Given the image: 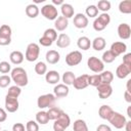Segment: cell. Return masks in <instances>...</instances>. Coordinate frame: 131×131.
Listing matches in <instances>:
<instances>
[{"instance_id": "obj_1", "label": "cell", "mask_w": 131, "mask_h": 131, "mask_svg": "<svg viewBox=\"0 0 131 131\" xmlns=\"http://www.w3.org/2000/svg\"><path fill=\"white\" fill-rule=\"evenodd\" d=\"M10 78H11V81L14 82L15 85L18 87H25L29 83L28 74H27L26 70L20 68V67H16V68L11 70Z\"/></svg>"}, {"instance_id": "obj_2", "label": "cell", "mask_w": 131, "mask_h": 131, "mask_svg": "<svg viewBox=\"0 0 131 131\" xmlns=\"http://www.w3.org/2000/svg\"><path fill=\"white\" fill-rule=\"evenodd\" d=\"M71 124V118L70 116L62 112L59 117L54 120V123H53V130L54 131H64Z\"/></svg>"}, {"instance_id": "obj_3", "label": "cell", "mask_w": 131, "mask_h": 131, "mask_svg": "<svg viewBox=\"0 0 131 131\" xmlns=\"http://www.w3.org/2000/svg\"><path fill=\"white\" fill-rule=\"evenodd\" d=\"M55 101H56V98L53 94L51 93H47V94H43V95H40L37 99V106L40 108V110H43V108H50L52 106H54L55 104Z\"/></svg>"}, {"instance_id": "obj_4", "label": "cell", "mask_w": 131, "mask_h": 131, "mask_svg": "<svg viewBox=\"0 0 131 131\" xmlns=\"http://www.w3.org/2000/svg\"><path fill=\"white\" fill-rule=\"evenodd\" d=\"M39 54H40V47H39V45L37 43H30L27 46L26 53H25V58L28 61L33 62V61L38 59Z\"/></svg>"}, {"instance_id": "obj_5", "label": "cell", "mask_w": 131, "mask_h": 131, "mask_svg": "<svg viewBox=\"0 0 131 131\" xmlns=\"http://www.w3.org/2000/svg\"><path fill=\"white\" fill-rule=\"evenodd\" d=\"M87 67L90 71L96 74H99L104 70V63L101 61V59L96 56H90L87 59Z\"/></svg>"}, {"instance_id": "obj_6", "label": "cell", "mask_w": 131, "mask_h": 131, "mask_svg": "<svg viewBox=\"0 0 131 131\" xmlns=\"http://www.w3.org/2000/svg\"><path fill=\"white\" fill-rule=\"evenodd\" d=\"M108 122L116 129H123L127 123V120L124 115H122L118 112H114L113 115L111 116V118L108 119Z\"/></svg>"}, {"instance_id": "obj_7", "label": "cell", "mask_w": 131, "mask_h": 131, "mask_svg": "<svg viewBox=\"0 0 131 131\" xmlns=\"http://www.w3.org/2000/svg\"><path fill=\"white\" fill-rule=\"evenodd\" d=\"M41 14L49 20H55L58 16L57 8L52 4H45L43 7H41Z\"/></svg>"}, {"instance_id": "obj_8", "label": "cell", "mask_w": 131, "mask_h": 131, "mask_svg": "<svg viewBox=\"0 0 131 131\" xmlns=\"http://www.w3.org/2000/svg\"><path fill=\"white\" fill-rule=\"evenodd\" d=\"M83 59V55L79 50H74L69 52L66 55V63L69 67H75L78 66Z\"/></svg>"}, {"instance_id": "obj_9", "label": "cell", "mask_w": 131, "mask_h": 131, "mask_svg": "<svg viewBox=\"0 0 131 131\" xmlns=\"http://www.w3.org/2000/svg\"><path fill=\"white\" fill-rule=\"evenodd\" d=\"M5 110L8 113H15L18 107H19V103L16 97H12L9 95L5 96Z\"/></svg>"}, {"instance_id": "obj_10", "label": "cell", "mask_w": 131, "mask_h": 131, "mask_svg": "<svg viewBox=\"0 0 131 131\" xmlns=\"http://www.w3.org/2000/svg\"><path fill=\"white\" fill-rule=\"evenodd\" d=\"M73 24L77 29H85L88 26L89 20L84 13H77L76 15H74Z\"/></svg>"}, {"instance_id": "obj_11", "label": "cell", "mask_w": 131, "mask_h": 131, "mask_svg": "<svg viewBox=\"0 0 131 131\" xmlns=\"http://www.w3.org/2000/svg\"><path fill=\"white\" fill-rule=\"evenodd\" d=\"M110 51L116 56L118 57L119 55L125 53L127 51V45L124 43V42H121V41H117V42H114L112 45H111V49Z\"/></svg>"}, {"instance_id": "obj_12", "label": "cell", "mask_w": 131, "mask_h": 131, "mask_svg": "<svg viewBox=\"0 0 131 131\" xmlns=\"http://www.w3.org/2000/svg\"><path fill=\"white\" fill-rule=\"evenodd\" d=\"M117 32H118V36L120 37V39L122 40H127L130 38L131 36V28L128 24L126 23H122L118 26V29H117Z\"/></svg>"}, {"instance_id": "obj_13", "label": "cell", "mask_w": 131, "mask_h": 131, "mask_svg": "<svg viewBox=\"0 0 131 131\" xmlns=\"http://www.w3.org/2000/svg\"><path fill=\"white\" fill-rule=\"evenodd\" d=\"M69 92H70L69 86L64 84H56L55 87L53 88V95L55 96V98L67 97L69 95Z\"/></svg>"}, {"instance_id": "obj_14", "label": "cell", "mask_w": 131, "mask_h": 131, "mask_svg": "<svg viewBox=\"0 0 131 131\" xmlns=\"http://www.w3.org/2000/svg\"><path fill=\"white\" fill-rule=\"evenodd\" d=\"M96 88L98 91V96L101 99L108 98L113 93V87L111 86V84H99Z\"/></svg>"}, {"instance_id": "obj_15", "label": "cell", "mask_w": 131, "mask_h": 131, "mask_svg": "<svg viewBox=\"0 0 131 131\" xmlns=\"http://www.w3.org/2000/svg\"><path fill=\"white\" fill-rule=\"evenodd\" d=\"M88 76L89 75H81L79 77H76L74 83H73V86L75 89L77 90H82V89H85L87 86H88Z\"/></svg>"}, {"instance_id": "obj_16", "label": "cell", "mask_w": 131, "mask_h": 131, "mask_svg": "<svg viewBox=\"0 0 131 131\" xmlns=\"http://www.w3.org/2000/svg\"><path fill=\"white\" fill-rule=\"evenodd\" d=\"M45 80L48 84H52V85H56L58 84L59 80H60V76L59 73L57 71H48L45 74Z\"/></svg>"}, {"instance_id": "obj_17", "label": "cell", "mask_w": 131, "mask_h": 131, "mask_svg": "<svg viewBox=\"0 0 131 131\" xmlns=\"http://www.w3.org/2000/svg\"><path fill=\"white\" fill-rule=\"evenodd\" d=\"M45 59L49 64H55L60 59V54L56 50H48L45 55Z\"/></svg>"}, {"instance_id": "obj_18", "label": "cell", "mask_w": 131, "mask_h": 131, "mask_svg": "<svg viewBox=\"0 0 131 131\" xmlns=\"http://www.w3.org/2000/svg\"><path fill=\"white\" fill-rule=\"evenodd\" d=\"M69 27V19L63 17L62 15L61 16H57V18L54 20V28H55V31H59V32H62L64 31L67 28Z\"/></svg>"}, {"instance_id": "obj_19", "label": "cell", "mask_w": 131, "mask_h": 131, "mask_svg": "<svg viewBox=\"0 0 131 131\" xmlns=\"http://www.w3.org/2000/svg\"><path fill=\"white\" fill-rule=\"evenodd\" d=\"M71 44V38L69 37V35L61 33L59 34V36L56 39V46L58 48H67L69 47Z\"/></svg>"}, {"instance_id": "obj_20", "label": "cell", "mask_w": 131, "mask_h": 131, "mask_svg": "<svg viewBox=\"0 0 131 131\" xmlns=\"http://www.w3.org/2000/svg\"><path fill=\"white\" fill-rule=\"evenodd\" d=\"M130 73H131V67H128L124 63H121L116 70V76L119 79H125L126 77L129 76Z\"/></svg>"}, {"instance_id": "obj_21", "label": "cell", "mask_w": 131, "mask_h": 131, "mask_svg": "<svg viewBox=\"0 0 131 131\" xmlns=\"http://www.w3.org/2000/svg\"><path fill=\"white\" fill-rule=\"evenodd\" d=\"M113 113H114L113 108H112L110 105H107V104L101 105V106L99 107V110H98V116H99L102 120H107V121H108V119L111 118V116L113 115Z\"/></svg>"}, {"instance_id": "obj_22", "label": "cell", "mask_w": 131, "mask_h": 131, "mask_svg": "<svg viewBox=\"0 0 131 131\" xmlns=\"http://www.w3.org/2000/svg\"><path fill=\"white\" fill-rule=\"evenodd\" d=\"M60 11H61L62 16L68 18V19L71 18V17H74V13H75L74 7L69 3H63L60 6Z\"/></svg>"}, {"instance_id": "obj_23", "label": "cell", "mask_w": 131, "mask_h": 131, "mask_svg": "<svg viewBox=\"0 0 131 131\" xmlns=\"http://www.w3.org/2000/svg\"><path fill=\"white\" fill-rule=\"evenodd\" d=\"M105 44H106V42L103 37H96L91 42V46L95 51H101L102 49H104Z\"/></svg>"}, {"instance_id": "obj_24", "label": "cell", "mask_w": 131, "mask_h": 131, "mask_svg": "<svg viewBox=\"0 0 131 131\" xmlns=\"http://www.w3.org/2000/svg\"><path fill=\"white\" fill-rule=\"evenodd\" d=\"M25 11H26L27 16H29L30 18H35V17H37L38 14H39V12H40L39 7H38L36 4H33V3L27 5Z\"/></svg>"}, {"instance_id": "obj_25", "label": "cell", "mask_w": 131, "mask_h": 131, "mask_svg": "<svg viewBox=\"0 0 131 131\" xmlns=\"http://www.w3.org/2000/svg\"><path fill=\"white\" fill-rule=\"evenodd\" d=\"M24 58H25L24 54L18 50L12 51L9 55V59H10L11 63H13V64H20L24 61Z\"/></svg>"}, {"instance_id": "obj_26", "label": "cell", "mask_w": 131, "mask_h": 131, "mask_svg": "<svg viewBox=\"0 0 131 131\" xmlns=\"http://www.w3.org/2000/svg\"><path fill=\"white\" fill-rule=\"evenodd\" d=\"M77 46L79 49H82V50H88L91 46V41L88 37L86 36H82L78 39L77 41Z\"/></svg>"}, {"instance_id": "obj_27", "label": "cell", "mask_w": 131, "mask_h": 131, "mask_svg": "<svg viewBox=\"0 0 131 131\" xmlns=\"http://www.w3.org/2000/svg\"><path fill=\"white\" fill-rule=\"evenodd\" d=\"M75 79H76V76H75V74H74L73 72H71V71L64 72V73L62 74V77H61V80H62V82H63L62 84L67 85V86L73 85Z\"/></svg>"}, {"instance_id": "obj_28", "label": "cell", "mask_w": 131, "mask_h": 131, "mask_svg": "<svg viewBox=\"0 0 131 131\" xmlns=\"http://www.w3.org/2000/svg\"><path fill=\"white\" fill-rule=\"evenodd\" d=\"M101 84H111L114 80V74L111 71H103L99 74Z\"/></svg>"}, {"instance_id": "obj_29", "label": "cell", "mask_w": 131, "mask_h": 131, "mask_svg": "<svg viewBox=\"0 0 131 131\" xmlns=\"http://www.w3.org/2000/svg\"><path fill=\"white\" fill-rule=\"evenodd\" d=\"M119 11L124 14L131 13V0H124L119 3Z\"/></svg>"}, {"instance_id": "obj_30", "label": "cell", "mask_w": 131, "mask_h": 131, "mask_svg": "<svg viewBox=\"0 0 131 131\" xmlns=\"http://www.w3.org/2000/svg\"><path fill=\"white\" fill-rule=\"evenodd\" d=\"M73 131H89V130H88V126L86 122L82 119H78L74 122Z\"/></svg>"}, {"instance_id": "obj_31", "label": "cell", "mask_w": 131, "mask_h": 131, "mask_svg": "<svg viewBox=\"0 0 131 131\" xmlns=\"http://www.w3.org/2000/svg\"><path fill=\"white\" fill-rule=\"evenodd\" d=\"M36 122L41 125H46L49 122V118L47 116V112L45 111H40L36 114Z\"/></svg>"}, {"instance_id": "obj_32", "label": "cell", "mask_w": 131, "mask_h": 131, "mask_svg": "<svg viewBox=\"0 0 131 131\" xmlns=\"http://www.w3.org/2000/svg\"><path fill=\"white\" fill-rule=\"evenodd\" d=\"M63 111L62 110H60L59 107H57V106H52V107H50L48 111H47V116H48V118H49V120H56L58 117H59V115L62 113Z\"/></svg>"}, {"instance_id": "obj_33", "label": "cell", "mask_w": 131, "mask_h": 131, "mask_svg": "<svg viewBox=\"0 0 131 131\" xmlns=\"http://www.w3.org/2000/svg\"><path fill=\"white\" fill-rule=\"evenodd\" d=\"M34 70H35V72H36L37 75L42 76V75H45V74L47 73V66H46V63L43 62V61H38V62L35 64Z\"/></svg>"}, {"instance_id": "obj_34", "label": "cell", "mask_w": 131, "mask_h": 131, "mask_svg": "<svg viewBox=\"0 0 131 131\" xmlns=\"http://www.w3.org/2000/svg\"><path fill=\"white\" fill-rule=\"evenodd\" d=\"M117 57L110 51V50H106L102 53V56H101V61L103 63H112L113 61H115Z\"/></svg>"}, {"instance_id": "obj_35", "label": "cell", "mask_w": 131, "mask_h": 131, "mask_svg": "<svg viewBox=\"0 0 131 131\" xmlns=\"http://www.w3.org/2000/svg\"><path fill=\"white\" fill-rule=\"evenodd\" d=\"M96 7H97L98 10L102 11V13L107 12L111 9V2L107 1V0H100V1H98Z\"/></svg>"}, {"instance_id": "obj_36", "label": "cell", "mask_w": 131, "mask_h": 131, "mask_svg": "<svg viewBox=\"0 0 131 131\" xmlns=\"http://www.w3.org/2000/svg\"><path fill=\"white\" fill-rule=\"evenodd\" d=\"M43 36L48 38L49 40H51L52 42L56 41L57 39V32L55 31V29H52V28H49V29H46L43 33Z\"/></svg>"}, {"instance_id": "obj_37", "label": "cell", "mask_w": 131, "mask_h": 131, "mask_svg": "<svg viewBox=\"0 0 131 131\" xmlns=\"http://www.w3.org/2000/svg\"><path fill=\"white\" fill-rule=\"evenodd\" d=\"M21 93V89L20 87L16 86V85H13V86H10L8 88V91H7V94L6 95H9V96H12V97H18Z\"/></svg>"}, {"instance_id": "obj_38", "label": "cell", "mask_w": 131, "mask_h": 131, "mask_svg": "<svg viewBox=\"0 0 131 131\" xmlns=\"http://www.w3.org/2000/svg\"><path fill=\"white\" fill-rule=\"evenodd\" d=\"M99 84H101L99 74H95V75L88 76V85H91V86H93V87H97Z\"/></svg>"}, {"instance_id": "obj_39", "label": "cell", "mask_w": 131, "mask_h": 131, "mask_svg": "<svg viewBox=\"0 0 131 131\" xmlns=\"http://www.w3.org/2000/svg\"><path fill=\"white\" fill-rule=\"evenodd\" d=\"M85 12H86V15L89 17H96L98 15V9H97L96 5H93V4L87 6Z\"/></svg>"}, {"instance_id": "obj_40", "label": "cell", "mask_w": 131, "mask_h": 131, "mask_svg": "<svg viewBox=\"0 0 131 131\" xmlns=\"http://www.w3.org/2000/svg\"><path fill=\"white\" fill-rule=\"evenodd\" d=\"M11 34H12V30H11V28L8 25H2V26H0V36L11 38Z\"/></svg>"}, {"instance_id": "obj_41", "label": "cell", "mask_w": 131, "mask_h": 131, "mask_svg": "<svg viewBox=\"0 0 131 131\" xmlns=\"http://www.w3.org/2000/svg\"><path fill=\"white\" fill-rule=\"evenodd\" d=\"M98 20L104 26V27H107L111 23V15L107 13V12H104V13H100L98 16H97Z\"/></svg>"}, {"instance_id": "obj_42", "label": "cell", "mask_w": 131, "mask_h": 131, "mask_svg": "<svg viewBox=\"0 0 131 131\" xmlns=\"http://www.w3.org/2000/svg\"><path fill=\"white\" fill-rule=\"evenodd\" d=\"M26 131H39V124L33 120L28 121L26 124Z\"/></svg>"}, {"instance_id": "obj_43", "label": "cell", "mask_w": 131, "mask_h": 131, "mask_svg": "<svg viewBox=\"0 0 131 131\" xmlns=\"http://www.w3.org/2000/svg\"><path fill=\"white\" fill-rule=\"evenodd\" d=\"M11 83V78L7 75L0 76V88H6Z\"/></svg>"}, {"instance_id": "obj_44", "label": "cell", "mask_w": 131, "mask_h": 131, "mask_svg": "<svg viewBox=\"0 0 131 131\" xmlns=\"http://www.w3.org/2000/svg\"><path fill=\"white\" fill-rule=\"evenodd\" d=\"M11 72V66L8 61H1L0 62V73L2 74H8Z\"/></svg>"}, {"instance_id": "obj_45", "label": "cell", "mask_w": 131, "mask_h": 131, "mask_svg": "<svg viewBox=\"0 0 131 131\" xmlns=\"http://www.w3.org/2000/svg\"><path fill=\"white\" fill-rule=\"evenodd\" d=\"M92 26H93V29H94L95 31H97V32L103 31V30L106 28V27H104V26H103V25L98 20V18H97V17L94 19V21H93V25H92Z\"/></svg>"}, {"instance_id": "obj_46", "label": "cell", "mask_w": 131, "mask_h": 131, "mask_svg": "<svg viewBox=\"0 0 131 131\" xmlns=\"http://www.w3.org/2000/svg\"><path fill=\"white\" fill-rule=\"evenodd\" d=\"M39 43L42 45V46H44V47H49V46H51L52 45V41L51 40H49L48 38H46V37H44V36H42L40 39H39Z\"/></svg>"}, {"instance_id": "obj_47", "label": "cell", "mask_w": 131, "mask_h": 131, "mask_svg": "<svg viewBox=\"0 0 131 131\" xmlns=\"http://www.w3.org/2000/svg\"><path fill=\"white\" fill-rule=\"evenodd\" d=\"M26 127L23 123H15L12 126V131H25Z\"/></svg>"}, {"instance_id": "obj_48", "label": "cell", "mask_w": 131, "mask_h": 131, "mask_svg": "<svg viewBox=\"0 0 131 131\" xmlns=\"http://www.w3.org/2000/svg\"><path fill=\"white\" fill-rule=\"evenodd\" d=\"M122 63H124L128 67H131V53H126L123 56V62Z\"/></svg>"}, {"instance_id": "obj_49", "label": "cell", "mask_w": 131, "mask_h": 131, "mask_svg": "<svg viewBox=\"0 0 131 131\" xmlns=\"http://www.w3.org/2000/svg\"><path fill=\"white\" fill-rule=\"evenodd\" d=\"M10 43H11V38L0 36V46H6V45H9Z\"/></svg>"}, {"instance_id": "obj_50", "label": "cell", "mask_w": 131, "mask_h": 131, "mask_svg": "<svg viewBox=\"0 0 131 131\" xmlns=\"http://www.w3.org/2000/svg\"><path fill=\"white\" fill-rule=\"evenodd\" d=\"M96 131H112L111 127L108 125H105V124H100L97 126L96 128Z\"/></svg>"}, {"instance_id": "obj_51", "label": "cell", "mask_w": 131, "mask_h": 131, "mask_svg": "<svg viewBox=\"0 0 131 131\" xmlns=\"http://www.w3.org/2000/svg\"><path fill=\"white\" fill-rule=\"evenodd\" d=\"M6 119H7V113H6V111L4 108L0 107V123L6 121Z\"/></svg>"}, {"instance_id": "obj_52", "label": "cell", "mask_w": 131, "mask_h": 131, "mask_svg": "<svg viewBox=\"0 0 131 131\" xmlns=\"http://www.w3.org/2000/svg\"><path fill=\"white\" fill-rule=\"evenodd\" d=\"M124 98H125V100L127 101V102H131V92H129V91H125L124 92Z\"/></svg>"}, {"instance_id": "obj_53", "label": "cell", "mask_w": 131, "mask_h": 131, "mask_svg": "<svg viewBox=\"0 0 131 131\" xmlns=\"http://www.w3.org/2000/svg\"><path fill=\"white\" fill-rule=\"evenodd\" d=\"M63 1L62 0H52V5H62Z\"/></svg>"}, {"instance_id": "obj_54", "label": "cell", "mask_w": 131, "mask_h": 131, "mask_svg": "<svg viewBox=\"0 0 131 131\" xmlns=\"http://www.w3.org/2000/svg\"><path fill=\"white\" fill-rule=\"evenodd\" d=\"M130 125H131V122L130 121H127V123H126V125L124 127L126 131H130Z\"/></svg>"}, {"instance_id": "obj_55", "label": "cell", "mask_w": 131, "mask_h": 131, "mask_svg": "<svg viewBox=\"0 0 131 131\" xmlns=\"http://www.w3.org/2000/svg\"><path fill=\"white\" fill-rule=\"evenodd\" d=\"M41 2H44V0H37V1H35V3H41Z\"/></svg>"}, {"instance_id": "obj_56", "label": "cell", "mask_w": 131, "mask_h": 131, "mask_svg": "<svg viewBox=\"0 0 131 131\" xmlns=\"http://www.w3.org/2000/svg\"><path fill=\"white\" fill-rule=\"evenodd\" d=\"M2 131H7V130H2Z\"/></svg>"}, {"instance_id": "obj_57", "label": "cell", "mask_w": 131, "mask_h": 131, "mask_svg": "<svg viewBox=\"0 0 131 131\" xmlns=\"http://www.w3.org/2000/svg\"><path fill=\"white\" fill-rule=\"evenodd\" d=\"M0 131H1V127H0Z\"/></svg>"}]
</instances>
